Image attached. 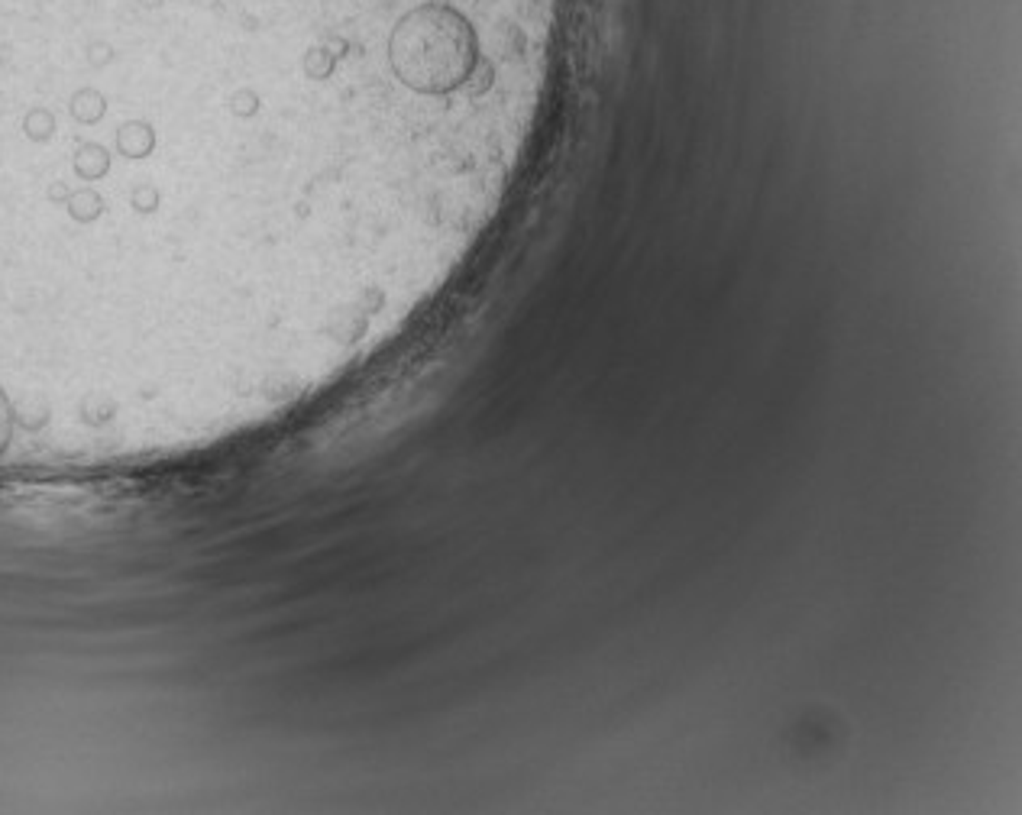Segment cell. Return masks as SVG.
I'll list each match as a JSON object with an SVG mask.
<instances>
[{"label": "cell", "instance_id": "6da1fadb", "mask_svg": "<svg viewBox=\"0 0 1022 815\" xmlns=\"http://www.w3.org/2000/svg\"><path fill=\"white\" fill-rule=\"evenodd\" d=\"M117 149L126 159H146L156 149V130L146 120H126L117 130Z\"/></svg>", "mask_w": 1022, "mask_h": 815}, {"label": "cell", "instance_id": "8992f818", "mask_svg": "<svg viewBox=\"0 0 1022 815\" xmlns=\"http://www.w3.org/2000/svg\"><path fill=\"white\" fill-rule=\"evenodd\" d=\"M23 130H26V136L36 142L49 140L55 130V117L53 111H45V107H33L30 113H26V120H23Z\"/></svg>", "mask_w": 1022, "mask_h": 815}, {"label": "cell", "instance_id": "7a4b0ae2", "mask_svg": "<svg viewBox=\"0 0 1022 815\" xmlns=\"http://www.w3.org/2000/svg\"><path fill=\"white\" fill-rule=\"evenodd\" d=\"M107 169H111V152H107L104 146L88 142V146L78 149V156H74V172H78L84 182H94V178L107 175Z\"/></svg>", "mask_w": 1022, "mask_h": 815}, {"label": "cell", "instance_id": "9c48e42d", "mask_svg": "<svg viewBox=\"0 0 1022 815\" xmlns=\"http://www.w3.org/2000/svg\"><path fill=\"white\" fill-rule=\"evenodd\" d=\"M113 59V49H111V43H91L88 45V62L94 68H101V65H107V62Z\"/></svg>", "mask_w": 1022, "mask_h": 815}, {"label": "cell", "instance_id": "3957f363", "mask_svg": "<svg viewBox=\"0 0 1022 815\" xmlns=\"http://www.w3.org/2000/svg\"><path fill=\"white\" fill-rule=\"evenodd\" d=\"M104 111H107V101H104L101 91H94V88L74 91V97H72L74 120H82V123H97V120L104 117Z\"/></svg>", "mask_w": 1022, "mask_h": 815}, {"label": "cell", "instance_id": "30bf717a", "mask_svg": "<svg viewBox=\"0 0 1022 815\" xmlns=\"http://www.w3.org/2000/svg\"><path fill=\"white\" fill-rule=\"evenodd\" d=\"M165 0H140V7H146V10H156V7H162Z\"/></svg>", "mask_w": 1022, "mask_h": 815}, {"label": "cell", "instance_id": "ba28073f", "mask_svg": "<svg viewBox=\"0 0 1022 815\" xmlns=\"http://www.w3.org/2000/svg\"><path fill=\"white\" fill-rule=\"evenodd\" d=\"M10 434H14V411H10V398H7V392L0 388V453L7 450Z\"/></svg>", "mask_w": 1022, "mask_h": 815}, {"label": "cell", "instance_id": "277c9868", "mask_svg": "<svg viewBox=\"0 0 1022 815\" xmlns=\"http://www.w3.org/2000/svg\"><path fill=\"white\" fill-rule=\"evenodd\" d=\"M230 113L237 120H256L262 113V107H266V101H262V94L252 84H243V88H237L233 94H230Z\"/></svg>", "mask_w": 1022, "mask_h": 815}, {"label": "cell", "instance_id": "5b68a950", "mask_svg": "<svg viewBox=\"0 0 1022 815\" xmlns=\"http://www.w3.org/2000/svg\"><path fill=\"white\" fill-rule=\"evenodd\" d=\"M101 211H104V201H101L97 191H91V188L68 194V214H72L74 221L88 223V221H94V217H101Z\"/></svg>", "mask_w": 1022, "mask_h": 815}, {"label": "cell", "instance_id": "52a82bcc", "mask_svg": "<svg viewBox=\"0 0 1022 815\" xmlns=\"http://www.w3.org/2000/svg\"><path fill=\"white\" fill-rule=\"evenodd\" d=\"M159 204H162V194H159V188L156 185H136V191H133V208L140 211V214H152V211L159 208Z\"/></svg>", "mask_w": 1022, "mask_h": 815}]
</instances>
